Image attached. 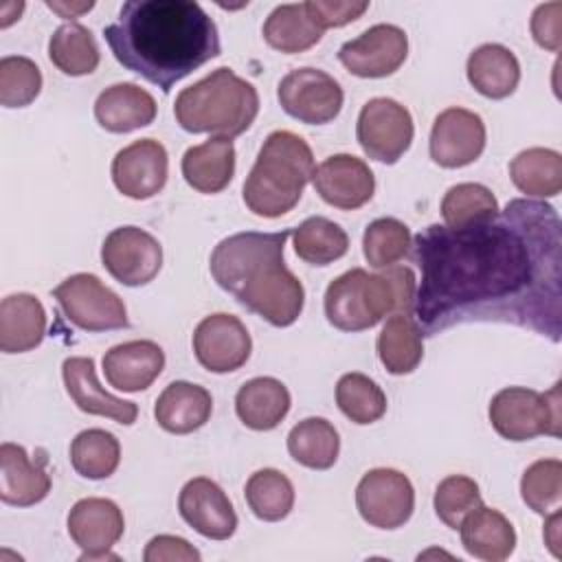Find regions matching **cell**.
Returning <instances> with one entry per match:
<instances>
[{"label":"cell","instance_id":"46","mask_svg":"<svg viewBox=\"0 0 562 562\" xmlns=\"http://www.w3.org/2000/svg\"><path fill=\"white\" fill-rule=\"evenodd\" d=\"M200 551L180 536H154L143 553L145 562H200Z\"/></svg>","mask_w":562,"mask_h":562},{"label":"cell","instance_id":"38","mask_svg":"<svg viewBox=\"0 0 562 562\" xmlns=\"http://www.w3.org/2000/svg\"><path fill=\"white\" fill-rule=\"evenodd\" d=\"M496 195L479 182H459L450 187L441 200V217L450 228L479 224L498 215Z\"/></svg>","mask_w":562,"mask_h":562},{"label":"cell","instance_id":"9","mask_svg":"<svg viewBox=\"0 0 562 562\" xmlns=\"http://www.w3.org/2000/svg\"><path fill=\"white\" fill-rule=\"evenodd\" d=\"M413 134V116L395 99L373 97L358 114L356 138L371 160L395 165L408 151Z\"/></svg>","mask_w":562,"mask_h":562},{"label":"cell","instance_id":"4","mask_svg":"<svg viewBox=\"0 0 562 562\" xmlns=\"http://www.w3.org/2000/svg\"><path fill=\"white\" fill-rule=\"evenodd\" d=\"M417 277L408 266H391L382 272L351 268L325 290V316L340 331H364L384 316L413 312Z\"/></svg>","mask_w":562,"mask_h":562},{"label":"cell","instance_id":"30","mask_svg":"<svg viewBox=\"0 0 562 562\" xmlns=\"http://www.w3.org/2000/svg\"><path fill=\"white\" fill-rule=\"evenodd\" d=\"M514 187L531 200L555 198L562 191V156L549 147H529L509 162Z\"/></svg>","mask_w":562,"mask_h":562},{"label":"cell","instance_id":"22","mask_svg":"<svg viewBox=\"0 0 562 562\" xmlns=\"http://www.w3.org/2000/svg\"><path fill=\"white\" fill-rule=\"evenodd\" d=\"M156 99L138 83L123 81L99 92L94 101L97 123L112 134H127L154 123Z\"/></svg>","mask_w":562,"mask_h":562},{"label":"cell","instance_id":"37","mask_svg":"<svg viewBox=\"0 0 562 562\" xmlns=\"http://www.w3.org/2000/svg\"><path fill=\"white\" fill-rule=\"evenodd\" d=\"M244 496L250 512L266 522L283 520L294 507V485L283 472L274 468L252 472L246 481Z\"/></svg>","mask_w":562,"mask_h":562},{"label":"cell","instance_id":"3","mask_svg":"<svg viewBox=\"0 0 562 562\" xmlns=\"http://www.w3.org/2000/svg\"><path fill=\"white\" fill-rule=\"evenodd\" d=\"M292 231L235 233L211 252L215 283L233 294L239 305L274 327H290L303 312L305 290L285 266L283 250Z\"/></svg>","mask_w":562,"mask_h":562},{"label":"cell","instance_id":"10","mask_svg":"<svg viewBox=\"0 0 562 562\" xmlns=\"http://www.w3.org/2000/svg\"><path fill=\"white\" fill-rule=\"evenodd\" d=\"M277 99L292 119L305 125H325L340 114L345 92L329 72L303 66L279 81Z\"/></svg>","mask_w":562,"mask_h":562},{"label":"cell","instance_id":"23","mask_svg":"<svg viewBox=\"0 0 562 562\" xmlns=\"http://www.w3.org/2000/svg\"><path fill=\"white\" fill-rule=\"evenodd\" d=\"M50 492V476L44 461H31L20 443L4 441L0 446V501L13 507H31Z\"/></svg>","mask_w":562,"mask_h":562},{"label":"cell","instance_id":"20","mask_svg":"<svg viewBox=\"0 0 562 562\" xmlns=\"http://www.w3.org/2000/svg\"><path fill=\"white\" fill-rule=\"evenodd\" d=\"M61 378L66 393L77 404L79 411L88 415L110 417L121 426H132L138 417V406L134 402L121 400L105 389H101L94 371V360L88 356H70L61 364Z\"/></svg>","mask_w":562,"mask_h":562},{"label":"cell","instance_id":"47","mask_svg":"<svg viewBox=\"0 0 562 562\" xmlns=\"http://www.w3.org/2000/svg\"><path fill=\"white\" fill-rule=\"evenodd\" d=\"M560 509L558 512H553V514H549V520H547V527H544V540H547V547L551 549V553L555 555V558H560V549H558V544H560Z\"/></svg>","mask_w":562,"mask_h":562},{"label":"cell","instance_id":"42","mask_svg":"<svg viewBox=\"0 0 562 562\" xmlns=\"http://www.w3.org/2000/svg\"><path fill=\"white\" fill-rule=\"evenodd\" d=\"M42 70L22 55H4L0 59V103L4 108H26L42 92Z\"/></svg>","mask_w":562,"mask_h":562},{"label":"cell","instance_id":"15","mask_svg":"<svg viewBox=\"0 0 562 562\" xmlns=\"http://www.w3.org/2000/svg\"><path fill=\"white\" fill-rule=\"evenodd\" d=\"M487 132L483 119L465 108H446L432 121L430 158L443 169L472 165L485 149Z\"/></svg>","mask_w":562,"mask_h":562},{"label":"cell","instance_id":"2","mask_svg":"<svg viewBox=\"0 0 562 562\" xmlns=\"http://www.w3.org/2000/svg\"><path fill=\"white\" fill-rule=\"evenodd\" d=\"M103 37L123 68L165 94L222 50L217 24L191 0H127Z\"/></svg>","mask_w":562,"mask_h":562},{"label":"cell","instance_id":"8","mask_svg":"<svg viewBox=\"0 0 562 562\" xmlns=\"http://www.w3.org/2000/svg\"><path fill=\"white\" fill-rule=\"evenodd\" d=\"M64 316L83 331H110L130 327L123 299L101 283L97 274L77 272L66 277L55 290Z\"/></svg>","mask_w":562,"mask_h":562},{"label":"cell","instance_id":"7","mask_svg":"<svg viewBox=\"0 0 562 562\" xmlns=\"http://www.w3.org/2000/svg\"><path fill=\"white\" fill-rule=\"evenodd\" d=\"M487 415L492 428L507 441H529L540 435L560 437V384L547 393L505 386L492 397Z\"/></svg>","mask_w":562,"mask_h":562},{"label":"cell","instance_id":"11","mask_svg":"<svg viewBox=\"0 0 562 562\" xmlns=\"http://www.w3.org/2000/svg\"><path fill=\"white\" fill-rule=\"evenodd\" d=\"M356 507L367 525L378 529H397L413 516V483L400 470L373 468L356 485Z\"/></svg>","mask_w":562,"mask_h":562},{"label":"cell","instance_id":"45","mask_svg":"<svg viewBox=\"0 0 562 562\" xmlns=\"http://www.w3.org/2000/svg\"><path fill=\"white\" fill-rule=\"evenodd\" d=\"M531 35L544 50L558 53L562 46V2L538 4L531 13Z\"/></svg>","mask_w":562,"mask_h":562},{"label":"cell","instance_id":"44","mask_svg":"<svg viewBox=\"0 0 562 562\" xmlns=\"http://www.w3.org/2000/svg\"><path fill=\"white\" fill-rule=\"evenodd\" d=\"M305 9L314 24L325 31V29H338L349 22H356L367 9V0H307Z\"/></svg>","mask_w":562,"mask_h":562},{"label":"cell","instance_id":"40","mask_svg":"<svg viewBox=\"0 0 562 562\" xmlns=\"http://www.w3.org/2000/svg\"><path fill=\"white\" fill-rule=\"evenodd\" d=\"M413 246L408 226L395 217L373 220L362 235V252L371 268L384 270L402 261Z\"/></svg>","mask_w":562,"mask_h":562},{"label":"cell","instance_id":"26","mask_svg":"<svg viewBox=\"0 0 562 562\" xmlns=\"http://www.w3.org/2000/svg\"><path fill=\"white\" fill-rule=\"evenodd\" d=\"M46 336V310L29 292L9 294L0 303V351L26 353Z\"/></svg>","mask_w":562,"mask_h":562},{"label":"cell","instance_id":"29","mask_svg":"<svg viewBox=\"0 0 562 562\" xmlns=\"http://www.w3.org/2000/svg\"><path fill=\"white\" fill-rule=\"evenodd\" d=\"M470 86L487 99L509 97L520 81V64L516 55L503 44H481L465 64Z\"/></svg>","mask_w":562,"mask_h":562},{"label":"cell","instance_id":"35","mask_svg":"<svg viewBox=\"0 0 562 562\" xmlns=\"http://www.w3.org/2000/svg\"><path fill=\"white\" fill-rule=\"evenodd\" d=\"M294 250L310 266H329L347 255L349 237L345 228L323 215L303 220L294 231Z\"/></svg>","mask_w":562,"mask_h":562},{"label":"cell","instance_id":"48","mask_svg":"<svg viewBox=\"0 0 562 562\" xmlns=\"http://www.w3.org/2000/svg\"><path fill=\"white\" fill-rule=\"evenodd\" d=\"M46 7L48 9H53V11H57V13H61L64 18H75V11L77 13H81V11H90L92 7H94V2H88V4H77V7H66V4H59V2H46Z\"/></svg>","mask_w":562,"mask_h":562},{"label":"cell","instance_id":"34","mask_svg":"<svg viewBox=\"0 0 562 562\" xmlns=\"http://www.w3.org/2000/svg\"><path fill=\"white\" fill-rule=\"evenodd\" d=\"M48 59L64 75L83 77L97 70L101 53L90 29L77 22H66L57 26L48 40Z\"/></svg>","mask_w":562,"mask_h":562},{"label":"cell","instance_id":"39","mask_svg":"<svg viewBox=\"0 0 562 562\" xmlns=\"http://www.w3.org/2000/svg\"><path fill=\"white\" fill-rule=\"evenodd\" d=\"M336 404L347 419L360 426L373 424L386 413L384 391L369 375L358 371L340 375L336 384Z\"/></svg>","mask_w":562,"mask_h":562},{"label":"cell","instance_id":"24","mask_svg":"<svg viewBox=\"0 0 562 562\" xmlns=\"http://www.w3.org/2000/svg\"><path fill=\"white\" fill-rule=\"evenodd\" d=\"M213 413L211 393L193 382L176 380L158 395L154 417L158 426L171 435H189L200 430Z\"/></svg>","mask_w":562,"mask_h":562},{"label":"cell","instance_id":"25","mask_svg":"<svg viewBox=\"0 0 562 562\" xmlns=\"http://www.w3.org/2000/svg\"><path fill=\"white\" fill-rule=\"evenodd\" d=\"M182 178L200 193L213 195L224 191L235 176V145L231 138L213 136L184 151Z\"/></svg>","mask_w":562,"mask_h":562},{"label":"cell","instance_id":"13","mask_svg":"<svg viewBox=\"0 0 562 562\" xmlns=\"http://www.w3.org/2000/svg\"><path fill=\"white\" fill-rule=\"evenodd\" d=\"M408 57V35L395 24H375L338 50L340 64L356 77L382 79L400 70Z\"/></svg>","mask_w":562,"mask_h":562},{"label":"cell","instance_id":"1","mask_svg":"<svg viewBox=\"0 0 562 562\" xmlns=\"http://www.w3.org/2000/svg\"><path fill=\"white\" fill-rule=\"evenodd\" d=\"M419 266L413 316L422 336L461 323H507L560 342L562 228L544 200H509L496 217L413 239Z\"/></svg>","mask_w":562,"mask_h":562},{"label":"cell","instance_id":"43","mask_svg":"<svg viewBox=\"0 0 562 562\" xmlns=\"http://www.w3.org/2000/svg\"><path fill=\"white\" fill-rule=\"evenodd\" d=\"M432 505H435L437 518L446 527L459 529L463 518L470 512H474L479 505H483L479 483L463 474H450L437 485Z\"/></svg>","mask_w":562,"mask_h":562},{"label":"cell","instance_id":"28","mask_svg":"<svg viewBox=\"0 0 562 562\" xmlns=\"http://www.w3.org/2000/svg\"><path fill=\"white\" fill-rule=\"evenodd\" d=\"M290 404L292 397L288 386L270 375L244 382L235 395V413L250 430L277 428L285 419Z\"/></svg>","mask_w":562,"mask_h":562},{"label":"cell","instance_id":"33","mask_svg":"<svg viewBox=\"0 0 562 562\" xmlns=\"http://www.w3.org/2000/svg\"><path fill=\"white\" fill-rule=\"evenodd\" d=\"M290 457L310 470H329L340 452V437L325 417H305L288 432Z\"/></svg>","mask_w":562,"mask_h":562},{"label":"cell","instance_id":"32","mask_svg":"<svg viewBox=\"0 0 562 562\" xmlns=\"http://www.w3.org/2000/svg\"><path fill=\"white\" fill-rule=\"evenodd\" d=\"M261 33L270 48L285 55H296L316 46L325 31L314 24L305 2H294L274 7L266 18Z\"/></svg>","mask_w":562,"mask_h":562},{"label":"cell","instance_id":"41","mask_svg":"<svg viewBox=\"0 0 562 562\" xmlns=\"http://www.w3.org/2000/svg\"><path fill=\"white\" fill-rule=\"evenodd\" d=\"M520 496L525 505L540 516H549L558 512L562 503V461L560 459L533 461L522 472Z\"/></svg>","mask_w":562,"mask_h":562},{"label":"cell","instance_id":"31","mask_svg":"<svg viewBox=\"0 0 562 562\" xmlns=\"http://www.w3.org/2000/svg\"><path fill=\"white\" fill-rule=\"evenodd\" d=\"M378 358L391 375L413 373L424 358V336L411 314H391L378 336Z\"/></svg>","mask_w":562,"mask_h":562},{"label":"cell","instance_id":"6","mask_svg":"<svg viewBox=\"0 0 562 562\" xmlns=\"http://www.w3.org/2000/svg\"><path fill=\"white\" fill-rule=\"evenodd\" d=\"M259 114L257 88L228 66L178 92L173 116L184 132L233 138L244 134Z\"/></svg>","mask_w":562,"mask_h":562},{"label":"cell","instance_id":"21","mask_svg":"<svg viewBox=\"0 0 562 562\" xmlns=\"http://www.w3.org/2000/svg\"><path fill=\"white\" fill-rule=\"evenodd\" d=\"M165 369V351L154 340H127L103 356V375L123 393H138L154 384Z\"/></svg>","mask_w":562,"mask_h":562},{"label":"cell","instance_id":"12","mask_svg":"<svg viewBox=\"0 0 562 562\" xmlns=\"http://www.w3.org/2000/svg\"><path fill=\"white\" fill-rule=\"evenodd\" d=\"M101 263L112 279L127 288L147 285L162 268V246L138 226H119L103 239Z\"/></svg>","mask_w":562,"mask_h":562},{"label":"cell","instance_id":"27","mask_svg":"<svg viewBox=\"0 0 562 562\" xmlns=\"http://www.w3.org/2000/svg\"><path fill=\"white\" fill-rule=\"evenodd\" d=\"M463 549L485 562H503L516 549V531L505 514L479 505L459 525Z\"/></svg>","mask_w":562,"mask_h":562},{"label":"cell","instance_id":"36","mask_svg":"<svg viewBox=\"0 0 562 562\" xmlns=\"http://www.w3.org/2000/svg\"><path fill=\"white\" fill-rule=\"evenodd\" d=\"M70 463L83 479H108L121 463V443L112 432L103 428L81 430L70 443Z\"/></svg>","mask_w":562,"mask_h":562},{"label":"cell","instance_id":"18","mask_svg":"<svg viewBox=\"0 0 562 562\" xmlns=\"http://www.w3.org/2000/svg\"><path fill=\"white\" fill-rule=\"evenodd\" d=\"M312 184L323 202L340 211L364 206L375 191L373 171L353 154H334L325 158L314 169Z\"/></svg>","mask_w":562,"mask_h":562},{"label":"cell","instance_id":"19","mask_svg":"<svg viewBox=\"0 0 562 562\" xmlns=\"http://www.w3.org/2000/svg\"><path fill=\"white\" fill-rule=\"evenodd\" d=\"M178 512L193 531L211 540H228L237 529V514L231 498L206 476H195L182 485Z\"/></svg>","mask_w":562,"mask_h":562},{"label":"cell","instance_id":"17","mask_svg":"<svg viewBox=\"0 0 562 562\" xmlns=\"http://www.w3.org/2000/svg\"><path fill=\"white\" fill-rule=\"evenodd\" d=\"M112 182L125 198L149 200L158 195L169 176V156L160 140L140 138L119 149L112 167Z\"/></svg>","mask_w":562,"mask_h":562},{"label":"cell","instance_id":"5","mask_svg":"<svg viewBox=\"0 0 562 562\" xmlns=\"http://www.w3.org/2000/svg\"><path fill=\"white\" fill-rule=\"evenodd\" d=\"M314 169L312 147L299 134L270 132L241 189L246 209L268 220L290 213L303 198L307 182H312Z\"/></svg>","mask_w":562,"mask_h":562},{"label":"cell","instance_id":"16","mask_svg":"<svg viewBox=\"0 0 562 562\" xmlns=\"http://www.w3.org/2000/svg\"><path fill=\"white\" fill-rule=\"evenodd\" d=\"M252 351L246 325L233 314L204 316L193 331L195 360L211 373H231L241 369Z\"/></svg>","mask_w":562,"mask_h":562},{"label":"cell","instance_id":"14","mask_svg":"<svg viewBox=\"0 0 562 562\" xmlns=\"http://www.w3.org/2000/svg\"><path fill=\"white\" fill-rule=\"evenodd\" d=\"M68 536L81 549L83 560H116L110 549L121 540L125 531V518L121 507L110 498L88 496L77 501L66 518Z\"/></svg>","mask_w":562,"mask_h":562}]
</instances>
